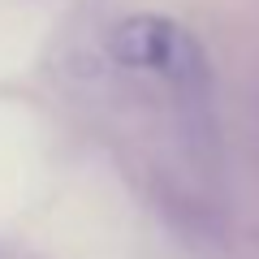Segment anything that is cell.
Segmentation results:
<instances>
[{"label":"cell","instance_id":"cell-1","mask_svg":"<svg viewBox=\"0 0 259 259\" xmlns=\"http://www.w3.org/2000/svg\"><path fill=\"white\" fill-rule=\"evenodd\" d=\"M112 61L125 65V69L156 74L160 82L173 87V95L186 108L207 112V56L199 48V39L190 30H182L177 22L156 18V13L130 18L112 35Z\"/></svg>","mask_w":259,"mask_h":259}]
</instances>
